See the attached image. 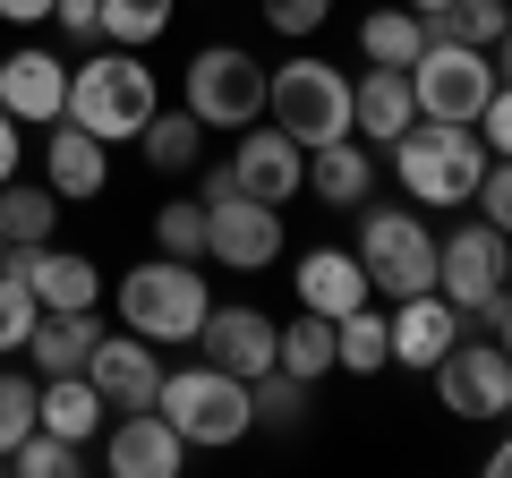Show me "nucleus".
<instances>
[{"label": "nucleus", "mask_w": 512, "mask_h": 478, "mask_svg": "<svg viewBox=\"0 0 512 478\" xmlns=\"http://www.w3.org/2000/svg\"><path fill=\"white\" fill-rule=\"evenodd\" d=\"M393 180L410 188V205L453 214V205H470L478 180H487V137H478L470 120H410V129L393 137Z\"/></svg>", "instance_id": "obj_1"}, {"label": "nucleus", "mask_w": 512, "mask_h": 478, "mask_svg": "<svg viewBox=\"0 0 512 478\" xmlns=\"http://www.w3.org/2000/svg\"><path fill=\"white\" fill-rule=\"evenodd\" d=\"M154 111H163L154 103V69L137 52H86V69H69V111L60 120H77L103 146H137V129Z\"/></svg>", "instance_id": "obj_2"}, {"label": "nucleus", "mask_w": 512, "mask_h": 478, "mask_svg": "<svg viewBox=\"0 0 512 478\" xmlns=\"http://www.w3.org/2000/svg\"><path fill=\"white\" fill-rule=\"evenodd\" d=\"M205 308H214V291H205V274L188 257H146V265H128V274H120V325L146 333L154 350L197 342Z\"/></svg>", "instance_id": "obj_3"}, {"label": "nucleus", "mask_w": 512, "mask_h": 478, "mask_svg": "<svg viewBox=\"0 0 512 478\" xmlns=\"http://www.w3.org/2000/svg\"><path fill=\"white\" fill-rule=\"evenodd\" d=\"M154 410H163L171 427H180V444H239L256 436V410H248V376L214 368V359H197V368H163V393H154Z\"/></svg>", "instance_id": "obj_4"}, {"label": "nucleus", "mask_w": 512, "mask_h": 478, "mask_svg": "<svg viewBox=\"0 0 512 478\" xmlns=\"http://www.w3.org/2000/svg\"><path fill=\"white\" fill-rule=\"evenodd\" d=\"M265 111L291 146H333V137H350V77L333 60H282L265 77Z\"/></svg>", "instance_id": "obj_5"}, {"label": "nucleus", "mask_w": 512, "mask_h": 478, "mask_svg": "<svg viewBox=\"0 0 512 478\" xmlns=\"http://www.w3.org/2000/svg\"><path fill=\"white\" fill-rule=\"evenodd\" d=\"M359 214V265H367V291L384 299H410V291H436V231L402 205H350Z\"/></svg>", "instance_id": "obj_6"}, {"label": "nucleus", "mask_w": 512, "mask_h": 478, "mask_svg": "<svg viewBox=\"0 0 512 478\" xmlns=\"http://www.w3.org/2000/svg\"><path fill=\"white\" fill-rule=\"evenodd\" d=\"M205 257H222L231 274H265L282 257V205H256L231 163L205 171Z\"/></svg>", "instance_id": "obj_7"}, {"label": "nucleus", "mask_w": 512, "mask_h": 478, "mask_svg": "<svg viewBox=\"0 0 512 478\" xmlns=\"http://www.w3.org/2000/svg\"><path fill=\"white\" fill-rule=\"evenodd\" d=\"M265 60L256 52H239V43H205L197 60H188V111H197L205 129H256L265 120Z\"/></svg>", "instance_id": "obj_8"}, {"label": "nucleus", "mask_w": 512, "mask_h": 478, "mask_svg": "<svg viewBox=\"0 0 512 478\" xmlns=\"http://www.w3.org/2000/svg\"><path fill=\"white\" fill-rule=\"evenodd\" d=\"M410 94H419V120H470L478 129V111L495 94V60L478 43H427L410 60Z\"/></svg>", "instance_id": "obj_9"}, {"label": "nucleus", "mask_w": 512, "mask_h": 478, "mask_svg": "<svg viewBox=\"0 0 512 478\" xmlns=\"http://www.w3.org/2000/svg\"><path fill=\"white\" fill-rule=\"evenodd\" d=\"M436 291L453 299L461 316H487L495 299H504V231H495L487 214L453 222V231L436 239Z\"/></svg>", "instance_id": "obj_10"}, {"label": "nucleus", "mask_w": 512, "mask_h": 478, "mask_svg": "<svg viewBox=\"0 0 512 478\" xmlns=\"http://www.w3.org/2000/svg\"><path fill=\"white\" fill-rule=\"evenodd\" d=\"M427 376H436V402L453 410V419H512V359L495 342H470V333H461Z\"/></svg>", "instance_id": "obj_11"}, {"label": "nucleus", "mask_w": 512, "mask_h": 478, "mask_svg": "<svg viewBox=\"0 0 512 478\" xmlns=\"http://www.w3.org/2000/svg\"><path fill=\"white\" fill-rule=\"evenodd\" d=\"M0 111L18 129H52L60 111H69V60L43 52V43H18V52L0 60Z\"/></svg>", "instance_id": "obj_12"}, {"label": "nucleus", "mask_w": 512, "mask_h": 478, "mask_svg": "<svg viewBox=\"0 0 512 478\" xmlns=\"http://www.w3.org/2000/svg\"><path fill=\"white\" fill-rule=\"evenodd\" d=\"M94 393H103L111 410H154V393H163V350L146 342V333H103L86 359Z\"/></svg>", "instance_id": "obj_13"}, {"label": "nucleus", "mask_w": 512, "mask_h": 478, "mask_svg": "<svg viewBox=\"0 0 512 478\" xmlns=\"http://www.w3.org/2000/svg\"><path fill=\"white\" fill-rule=\"evenodd\" d=\"M461 325H470V316H461L444 291H410V299H393V316H384V333H393V368H419V376H427L444 350L461 342Z\"/></svg>", "instance_id": "obj_14"}, {"label": "nucleus", "mask_w": 512, "mask_h": 478, "mask_svg": "<svg viewBox=\"0 0 512 478\" xmlns=\"http://www.w3.org/2000/svg\"><path fill=\"white\" fill-rule=\"evenodd\" d=\"M231 180L248 188L256 205H291L308 188V146H291L282 129H239L231 146Z\"/></svg>", "instance_id": "obj_15"}, {"label": "nucleus", "mask_w": 512, "mask_h": 478, "mask_svg": "<svg viewBox=\"0 0 512 478\" xmlns=\"http://www.w3.org/2000/svg\"><path fill=\"white\" fill-rule=\"evenodd\" d=\"M103 461H111L120 478H180L188 444H180V427H171L163 410H111V444H103Z\"/></svg>", "instance_id": "obj_16"}, {"label": "nucleus", "mask_w": 512, "mask_h": 478, "mask_svg": "<svg viewBox=\"0 0 512 478\" xmlns=\"http://www.w3.org/2000/svg\"><path fill=\"white\" fill-rule=\"evenodd\" d=\"M9 274L26 282V291L43 299V308H94L103 299V274H94V257H69V248H52V239H35V248H9Z\"/></svg>", "instance_id": "obj_17"}, {"label": "nucleus", "mask_w": 512, "mask_h": 478, "mask_svg": "<svg viewBox=\"0 0 512 478\" xmlns=\"http://www.w3.org/2000/svg\"><path fill=\"white\" fill-rule=\"evenodd\" d=\"M43 180H52L60 205L103 197V188H111V154H103V137H86L77 120H52V129H43Z\"/></svg>", "instance_id": "obj_18"}, {"label": "nucleus", "mask_w": 512, "mask_h": 478, "mask_svg": "<svg viewBox=\"0 0 512 478\" xmlns=\"http://www.w3.org/2000/svg\"><path fill=\"white\" fill-rule=\"evenodd\" d=\"M197 350L214 368H231V376H265L274 368V316L265 308H205Z\"/></svg>", "instance_id": "obj_19"}, {"label": "nucleus", "mask_w": 512, "mask_h": 478, "mask_svg": "<svg viewBox=\"0 0 512 478\" xmlns=\"http://www.w3.org/2000/svg\"><path fill=\"white\" fill-rule=\"evenodd\" d=\"M410 120H419L410 69H376V60H367V77H350V137H367V146H393Z\"/></svg>", "instance_id": "obj_20"}, {"label": "nucleus", "mask_w": 512, "mask_h": 478, "mask_svg": "<svg viewBox=\"0 0 512 478\" xmlns=\"http://www.w3.org/2000/svg\"><path fill=\"white\" fill-rule=\"evenodd\" d=\"M94 342H103L94 308H43L35 333H26V359H35V376H77L94 359Z\"/></svg>", "instance_id": "obj_21"}, {"label": "nucleus", "mask_w": 512, "mask_h": 478, "mask_svg": "<svg viewBox=\"0 0 512 478\" xmlns=\"http://www.w3.org/2000/svg\"><path fill=\"white\" fill-rule=\"evenodd\" d=\"M299 308H308V316L367 308V265L350 257V248H308V257H299Z\"/></svg>", "instance_id": "obj_22"}, {"label": "nucleus", "mask_w": 512, "mask_h": 478, "mask_svg": "<svg viewBox=\"0 0 512 478\" xmlns=\"http://www.w3.org/2000/svg\"><path fill=\"white\" fill-rule=\"evenodd\" d=\"M308 188L325 205H367V188H376V163H367V146H350V137H333V146H308Z\"/></svg>", "instance_id": "obj_23"}, {"label": "nucleus", "mask_w": 512, "mask_h": 478, "mask_svg": "<svg viewBox=\"0 0 512 478\" xmlns=\"http://www.w3.org/2000/svg\"><path fill=\"white\" fill-rule=\"evenodd\" d=\"M103 419H111V402L94 393V376H86V368H77V376H43V427H52V436L86 444Z\"/></svg>", "instance_id": "obj_24"}, {"label": "nucleus", "mask_w": 512, "mask_h": 478, "mask_svg": "<svg viewBox=\"0 0 512 478\" xmlns=\"http://www.w3.org/2000/svg\"><path fill=\"white\" fill-rule=\"evenodd\" d=\"M60 231V197L52 180H0V239L9 248H35V239Z\"/></svg>", "instance_id": "obj_25"}, {"label": "nucleus", "mask_w": 512, "mask_h": 478, "mask_svg": "<svg viewBox=\"0 0 512 478\" xmlns=\"http://www.w3.org/2000/svg\"><path fill=\"white\" fill-rule=\"evenodd\" d=\"M274 368L308 376V385H316V376H333V368H342V359H333V316H308V308H299L291 325H274Z\"/></svg>", "instance_id": "obj_26"}, {"label": "nucleus", "mask_w": 512, "mask_h": 478, "mask_svg": "<svg viewBox=\"0 0 512 478\" xmlns=\"http://www.w3.org/2000/svg\"><path fill=\"white\" fill-rule=\"evenodd\" d=\"M419 26H427V43H478V52H487L512 26V9L504 0H444V9H419Z\"/></svg>", "instance_id": "obj_27"}, {"label": "nucleus", "mask_w": 512, "mask_h": 478, "mask_svg": "<svg viewBox=\"0 0 512 478\" xmlns=\"http://www.w3.org/2000/svg\"><path fill=\"white\" fill-rule=\"evenodd\" d=\"M197 146H205V120L197 111H154L146 129H137V154H146L154 171H197Z\"/></svg>", "instance_id": "obj_28"}, {"label": "nucleus", "mask_w": 512, "mask_h": 478, "mask_svg": "<svg viewBox=\"0 0 512 478\" xmlns=\"http://www.w3.org/2000/svg\"><path fill=\"white\" fill-rule=\"evenodd\" d=\"M333 359H342L350 376H376V368H393V333H384V316H376V308H350V316H333Z\"/></svg>", "instance_id": "obj_29"}, {"label": "nucleus", "mask_w": 512, "mask_h": 478, "mask_svg": "<svg viewBox=\"0 0 512 478\" xmlns=\"http://www.w3.org/2000/svg\"><path fill=\"white\" fill-rule=\"evenodd\" d=\"M359 52L376 60V69H410V60L427 52V26H419V9H376V18L359 26Z\"/></svg>", "instance_id": "obj_30"}, {"label": "nucleus", "mask_w": 512, "mask_h": 478, "mask_svg": "<svg viewBox=\"0 0 512 478\" xmlns=\"http://www.w3.org/2000/svg\"><path fill=\"white\" fill-rule=\"evenodd\" d=\"M308 376H291V368H265V376H248V410H256V427H274V436H291L299 419H308Z\"/></svg>", "instance_id": "obj_31"}, {"label": "nucleus", "mask_w": 512, "mask_h": 478, "mask_svg": "<svg viewBox=\"0 0 512 478\" xmlns=\"http://www.w3.org/2000/svg\"><path fill=\"white\" fill-rule=\"evenodd\" d=\"M171 9H180V0H103V35L120 43V52H146V43H163Z\"/></svg>", "instance_id": "obj_32"}, {"label": "nucleus", "mask_w": 512, "mask_h": 478, "mask_svg": "<svg viewBox=\"0 0 512 478\" xmlns=\"http://www.w3.org/2000/svg\"><path fill=\"white\" fill-rule=\"evenodd\" d=\"M35 427H43V385H35V376H18V368H0V461L18 453Z\"/></svg>", "instance_id": "obj_33"}, {"label": "nucleus", "mask_w": 512, "mask_h": 478, "mask_svg": "<svg viewBox=\"0 0 512 478\" xmlns=\"http://www.w3.org/2000/svg\"><path fill=\"white\" fill-rule=\"evenodd\" d=\"M154 248H163V257L205 265V197H171V205H154Z\"/></svg>", "instance_id": "obj_34"}, {"label": "nucleus", "mask_w": 512, "mask_h": 478, "mask_svg": "<svg viewBox=\"0 0 512 478\" xmlns=\"http://www.w3.org/2000/svg\"><path fill=\"white\" fill-rule=\"evenodd\" d=\"M77 461H86V444H69V436H52V427H35V436L9 453V470H18V478H69Z\"/></svg>", "instance_id": "obj_35"}, {"label": "nucleus", "mask_w": 512, "mask_h": 478, "mask_svg": "<svg viewBox=\"0 0 512 478\" xmlns=\"http://www.w3.org/2000/svg\"><path fill=\"white\" fill-rule=\"evenodd\" d=\"M35 316H43V299L26 291V282L9 274V265H0V359H9V350H26V333H35Z\"/></svg>", "instance_id": "obj_36"}, {"label": "nucleus", "mask_w": 512, "mask_h": 478, "mask_svg": "<svg viewBox=\"0 0 512 478\" xmlns=\"http://www.w3.org/2000/svg\"><path fill=\"white\" fill-rule=\"evenodd\" d=\"M470 205L512 239V154H487V180H478V197H470Z\"/></svg>", "instance_id": "obj_37"}, {"label": "nucleus", "mask_w": 512, "mask_h": 478, "mask_svg": "<svg viewBox=\"0 0 512 478\" xmlns=\"http://www.w3.org/2000/svg\"><path fill=\"white\" fill-rule=\"evenodd\" d=\"M333 18V0H265V26L274 35H316Z\"/></svg>", "instance_id": "obj_38"}, {"label": "nucleus", "mask_w": 512, "mask_h": 478, "mask_svg": "<svg viewBox=\"0 0 512 478\" xmlns=\"http://www.w3.org/2000/svg\"><path fill=\"white\" fill-rule=\"evenodd\" d=\"M52 26L69 43H94V35H103V0H52Z\"/></svg>", "instance_id": "obj_39"}, {"label": "nucleus", "mask_w": 512, "mask_h": 478, "mask_svg": "<svg viewBox=\"0 0 512 478\" xmlns=\"http://www.w3.org/2000/svg\"><path fill=\"white\" fill-rule=\"evenodd\" d=\"M478 137H487V154H512V86L487 94V111H478Z\"/></svg>", "instance_id": "obj_40"}, {"label": "nucleus", "mask_w": 512, "mask_h": 478, "mask_svg": "<svg viewBox=\"0 0 512 478\" xmlns=\"http://www.w3.org/2000/svg\"><path fill=\"white\" fill-rule=\"evenodd\" d=\"M0 18H9V26H43V18H52V0H0Z\"/></svg>", "instance_id": "obj_41"}, {"label": "nucleus", "mask_w": 512, "mask_h": 478, "mask_svg": "<svg viewBox=\"0 0 512 478\" xmlns=\"http://www.w3.org/2000/svg\"><path fill=\"white\" fill-rule=\"evenodd\" d=\"M0 180H18V120L0 111Z\"/></svg>", "instance_id": "obj_42"}, {"label": "nucleus", "mask_w": 512, "mask_h": 478, "mask_svg": "<svg viewBox=\"0 0 512 478\" xmlns=\"http://www.w3.org/2000/svg\"><path fill=\"white\" fill-rule=\"evenodd\" d=\"M487 325H495V350H504V359H512V291H504V299H495V308H487Z\"/></svg>", "instance_id": "obj_43"}, {"label": "nucleus", "mask_w": 512, "mask_h": 478, "mask_svg": "<svg viewBox=\"0 0 512 478\" xmlns=\"http://www.w3.org/2000/svg\"><path fill=\"white\" fill-rule=\"evenodd\" d=\"M487 52H495V86H512V26H504L495 43H487Z\"/></svg>", "instance_id": "obj_44"}, {"label": "nucleus", "mask_w": 512, "mask_h": 478, "mask_svg": "<svg viewBox=\"0 0 512 478\" xmlns=\"http://www.w3.org/2000/svg\"><path fill=\"white\" fill-rule=\"evenodd\" d=\"M487 470H495V478H512V436H504V444L487 453Z\"/></svg>", "instance_id": "obj_45"}, {"label": "nucleus", "mask_w": 512, "mask_h": 478, "mask_svg": "<svg viewBox=\"0 0 512 478\" xmlns=\"http://www.w3.org/2000/svg\"><path fill=\"white\" fill-rule=\"evenodd\" d=\"M504 291H512V239H504Z\"/></svg>", "instance_id": "obj_46"}, {"label": "nucleus", "mask_w": 512, "mask_h": 478, "mask_svg": "<svg viewBox=\"0 0 512 478\" xmlns=\"http://www.w3.org/2000/svg\"><path fill=\"white\" fill-rule=\"evenodd\" d=\"M402 9H444V0H402Z\"/></svg>", "instance_id": "obj_47"}, {"label": "nucleus", "mask_w": 512, "mask_h": 478, "mask_svg": "<svg viewBox=\"0 0 512 478\" xmlns=\"http://www.w3.org/2000/svg\"><path fill=\"white\" fill-rule=\"evenodd\" d=\"M0 257H9V239H0Z\"/></svg>", "instance_id": "obj_48"}, {"label": "nucleus", "mask_w": 512, "mask_h": 478, "mask_svg": "<svg viewBox=\"0 0 512 478\" xmlns=\"http://www.w3.org/2000/svg\"><path fill=\"white\" fill-rule=\"evenodd\" d=\"M0 470H9V461H0Z\"/></svg>", "instance_id": "obj_49"}, {"label": "nucleus", "mask_w": 512, "mask_h": 478, "mask_svg": "<svg viewBox=\"0 0 512 478\" xmlns=\"http://www.w3.org/2000/svg\"><path fill=\"white\" fill-rule=\"evenodd\" d=\"M504 9H512V0H504Z\"/></svg>", "instance_id": "obj_50"}]
</instances>
